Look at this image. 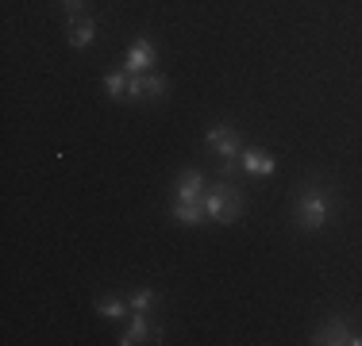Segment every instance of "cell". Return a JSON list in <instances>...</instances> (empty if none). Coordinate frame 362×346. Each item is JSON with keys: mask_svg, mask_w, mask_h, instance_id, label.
<instances>
[{"mask_svg": "<svg viewBox=\"0 0 362 346\" xmlns=\"http://www.w3.org/2000/svg\"><path fill=\"white\" fill-rule=\"evenodd\" d=\"M335 212V201L324 185H308L305 193L293 201V227L297 231H320Z\"/></svg>", "mask_w": 362, "mask_h": 346, "instance_id": "obj_1", "label": "cell"}, {"mask_svg": "<svg viewBox=\"0 0 362 346\" xmlns=\"http://www.w3.org/2000/svg\"><path fill=\"white\" fill-rule=\"evenodd\" d=\"M204 212H209V220L212 223H220V227H231V223H239L243 220V196H239V189H231V185H212V189H204Z\"/></svg>", "mask_w": 362, "mask_h": 346, "instance_id": "obj_2", "label": "cell"}, {"mask_svg": "<svg viewBox=\"0 0 362 346\" xmlns=\"http://www.w3.org/2000/svg\"><path fill=\"white\" fill-rule=\"evenodd\" d=\"M204 143H209V150H216V154H220V162H223L220 177H223V181L235 177V169H239V154H243V138H239L235 127H231V124H216V127H209Z\"/></svg>", "mask_w": 362, "mask_h": 346, "instance_id": "obj_3", "label": "cell"}, {"mask_svg": "<svg viewBox=\"0 0 362 346\" xmlns=\"http://www.w3.org/2000/svg\"><path fill=\"white\" fill-rule=\"evenodd\" d=\"M313 342H316V346H327V342H332V346H362V335H358L343 316H332V319L320 327V331L313 335Z\"/></svg>", "mask_w": 362, "mask_h": 346, "instance_id": "obj_4", "label": "cell"}, {"mask_svg": "<svg viewBox=\"0 0 362 346\" xmlns=\"http://www.w3.org/2000/svg\"><path fill=\"white\" fill-rule=\"evenodd\" d=\"M154 58H158L154 42H151V39H135L132 47H127L124 69H127V73H151V69H154Z\"/></svg>", "mask_w": 362, "mask_h": 346, "instance_id": "obj_5", "label": "cell"}, {"mask_svg": "<svg viewBox=\"0 0 362 346\" xmlns=\"http://www.w3.org/2000/svg\"><path fill=\"white\" fill-rule=\"evenodd\" d=\"M239 166H243V173H251V177H270V173L278 169V162H274V154L262 150V146H247V150L239 154Z\"/></svg>", "mask_w": 362, "mask_h": 346, "instance_id": "obj_6", "label": "cell"}, {"mask_svg": "<svg viewBox=\"0 0 362 346\" xmlns=\"http://www.w3.org/2000/svg\"><path fill=\"white\" fill-rule=\"evenodd\" d=\"M135 342H162V327H154L151 319H146V311H135L132 327H127L124 339H119V346H135Z\"/></svg>", "mask_w": 362, "mask_h": 346, "instance_id": "obj_7", "label": "cell"}, {"mask_svg": "<svg viewBox=\"0 0 362 346\" xmlns=\"http://www.w3.org/2000/svg\"><path fill=\"white\" fill-rule=\"evenodd\" d=\"M204 196V173L201 169H181L177 173V201H201Z\"/></svg>", "mask_w": 362, "mask_h": 346, "instance_id": "obj_8", "label": "cell"}, {"mask_svg": "<svg viewBox=\"0 0 362 346\" xmlns=\"http://www.w3.org/2000/svg\"><path fill=\"white\" fill-rule=\"evenodd\" d=\"M70 47L74 50H85L93 47V39H97V23H93V16H81V20H70Z\"/></svg>", "mask_w": 362, "mask_h": 346, "instance_id": "obj_9", "label": "cell"}, {"mask_svg": "<svg viewBox=\"0 0 362 346\" xmlns=\"http://www.w3.org/2000/svg\"><path fill=\"white\" fill-rule=\"evenodd\" d=\"M174 220L181 227H197V223L209 220V212H204V201H174Z\"/></svg>", "mask_w": 362, "mask_h": 346, "instance_id": "obj_10", "label": "cell"}, {"mask_svg": "<svg viewBox=\"0 0 362 346\" xmlns=\"http://www.w3.org/2000/svg\"><path fill=\"white\" fill-rule=\"evenodd\" d=\"M166 97V77L162 73H143V100H162Z\"/></svg>", "mask_w": 362, "mask_h": 346, "instance_id": "obj_11", "label": "cell"}, {"mask_svg": "<svg viewBox=\"0 0 362 346\" xmlns=\"http://www.w3.org/2000/svg\"><path fill=\"white\" fill-rule=\"evenodd\" d=\"M127 308H132V304H127V300H119V297H100V300H97V311H100L105 319H124Z\"/></svg>", "mask_w": 362, "mask_h": 346, "instance_id": "obj_12", "label": "cell"}, {"mask_svg": "<svg viewBox=\"0 0 362 346\" xmlns=\"http://www.w3.org/2000/svg\"><path fill=\"white\" fill-rule=\"evenodd\" d=\"M127 304H132V311H151L154 304H158V292L154 289H135L132 297H127Z\"/></svg>", "mask_w": 362, "mask_h": 346, "instance_id": "obj_13", "label": "cell"}, {"mask_svg": "<svg viewBox=\"0 0 362 346\" xmlns=\"http://www.w3.org/2000/svg\"><path fill=\"white\" fill-rule=\"evenodd\" d=\"M105 89H108L112 100H127V69H124V73H108L105 77Z\"/></svg>", "mask_w": 362, "mask_h": 346, "instance_id": "obj_14", "label": "cell"}, {"mask_svg": "<svg viewBox=\"0 0 362 346\" xmlns=\"http://www.w3.org/2000/svg\"><path fill=\"white\" fill-rule=\"evenodd\" d=\"M58 4H62V12L70 16V20H81V16H89V12H85V0H58Z\"/></svg>", "mask_w": 362, "mask_h": 346, "instance_id": "obj_15", "label": "cell"}, {"mask_svg": "<svg viewBox=\"0 0 362 346\" xmlns=\"http://www.w3.org/2000/svg\"><path fill=\"white\" fill-rule=\"evenodd\" d=\"M127 100H143V73H127Z\"/></svg>", "mask_w": 362, "mask_h": 346, "instance_id": "obj_16", "label": "cell"}]
</instances>
